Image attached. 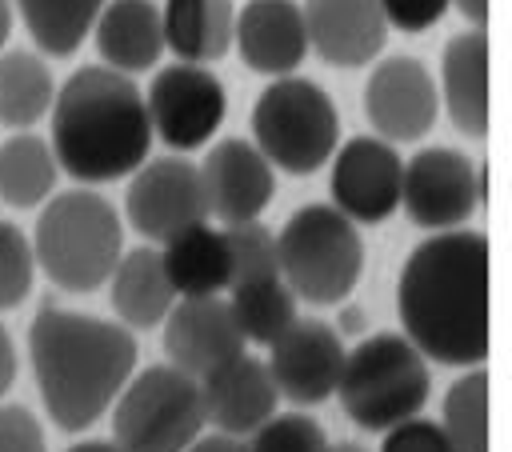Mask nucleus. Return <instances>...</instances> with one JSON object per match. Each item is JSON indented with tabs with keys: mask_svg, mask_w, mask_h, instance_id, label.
<instances>
[{
	"mask_svg": "<svg viewBox=\"0 0 512 452\" xmlns=\"http://www.w3.org/2000/svg\"><path fill=\"white\" fill-rule=\"evenodd\" d=\"M332 396L356 428L388 432L392 424H404L424 412L432 396V372L404 332H372L344 352V368Z\"/></svg>",
	"mask_w": 512,
	"mask_h": 452,
	"instance_id": "5",
	"label": "nucleus"
},
{
	"mask_svg": "<svg viewBox=\"0 0 512 452\" xmlns=\"http://www.w3.org/2000/svg\"><path fill=\"white\" fill-rule=\"evenodd\" d=\"M324 428L304 412H272L256 432L244 436V452H324Z\"/></svg>",
	"mask_w": 512,
	"mask_h": 452,
	"instance_id": "32",
	"label": "nucleus"
},
{
	"mask_svg": "<svg viewBox=\"0 0 512 452\" xmlns=\"http://www.w3.org/2000/svg\"><path fill=\"white\" fill-rule=\"evenodd\" d=\"M396 312L424 360L476 368L488 356V240L472 228L420 240L400 268Z\"/></svg>",
	"mask_w": 512,
	"mask_h": 452,
	"instance_id": "1",
	"label": "nucleus"
},
{
	"mask_svg": "<svg viewBox=\"0 0 512 452\" xmlns=\"http://www.w3.org/2000/svg\"><path fill=\"white\" fill-rule=\"evenodd\" d=\"M60 164L44 136L16 132L0 144V200L12 208H36L56 192Z\"/></svg>",
	"mask_w": 512,
	"mask_h": 452,
	"instance_id": "27",
	"label": "nucleus"
},
{
	"mask_svg": "<svg viewBox=\"0 0 512 452\" xmlns=\"http://www.w3.org/2000/svg\"><path fill=\"white\" fill-rule=\"evenodd\" d=\"M124 252V224L116 208L84 188L52 192L40 208L32 256L36 268L64 292H92L108 280L112 264Z\"/></svg>",
	"mask_w": 512,
	"mask_h": 452,
	"instance_id": "4",
	"label": "nucleus"
},
{
	"mask_svg": "<svg viewBox=\"0 0 512 452\" xmlns=\"http://www.w3.org/2000/svg\"><path fill=\"white\" fill-rule=\"evenodd\" d=\"M376 4L384 12V24L396 32H428L452 8V0H376Z\"/></svg>",
	"mask_w": 512,
	"mask_h": 452,
	"instance_id": "34",
	"label": "nucleus"
},
{
	"mask_svg": "<svg viewBox=\"0 0 512 452\" xmlns=\"http://www.w3.org/2000/svg\"><path fill=\"white\" fill-rule=\"evenodd\" d=\"M452 444V452H488V376L480 368L464 372L440 404L436 420Z\"/></svg>",
	"mask_w": 512,
	"mask_h": 452,
	"instance_id": "29",
	"label": "nucleus"
},
{
	"mask_svg": "<svg viewBox=\"0 0 512 452\" xmlns=\"http://www.w3.org/2000/svg\"><path fill=\"white\" fill-rule=\"evenodd\" d=\"M136 336L120 320H100L44 304L28 324V360L44 412L64 432L92 428L136 372Z\"/></svg>",
	"mask_w": 512,
	"mask_h": 452,
	"instance_id": "2",
	"label": "nucleus"
},
{
	"mask_svg": "<svg viewBox=\"0 0 512 452\" xmlns=\"http://www.w3.org/2000/svg\"><path fill=\"white\" fill-rule=\"evenodd\" d=\"M32 280H36L32 236L20 224L0 220V312L20 308L32 292Z\"/></svg>",
	"mask_w": 512,
	"mask_h": 452,
	"instance_id": "31",
	"label": "nucleus"
},
{
	"mask_svg": "<svg viewBox=\"0 0 512 452\" xmlns=\"http://www.w3.org/2000/svg\"><path fill=\"white\" fill-rule=\"evenodd\" d=\"M452 8H456L472 28H480L484 16H488V0H452Z\"/></svg>",
	"mask_w": 512,
	"mask_h": 452,
	"instance_id": "38",
	"label": "nucleus"
},
{
	"mask_svg": "<svg viewBox=\"0 0 512 452\" xmlns=\"http://www.w3.org/2000/svg\"><path fill=\"white\" fill-rule=\"evenodd\" d=\"M228 308L244 332L248 344H272L276 336H284L296 320V296L280 276L268 280H248V284H232L228 288Z\"/></svg>",
	"mask_w": 512,
	"mask_h": 452,
	"instance_id": "28",
	"label": "nucleus"
},
{
	"mask_svg": "<svg viewBox=\"0 0 512 452\" xmlns=\"http://www.w3.org/2000/svg\"><path fill=\"white\" fill-rule=\"evenodd\" d=\"M200 400H204V420L216 424V432L248 436L276 412L280 392L272 384L268 364L240 352L228 364L200 376Z\"/></svg>",
	"mask_w": 512,
	"mask_h": 452,
	"instance_id": "18",
	"label": "nucleus"
},
{
	"mask_svg": "<svg viewBox=\"0 0 512 452\" xmlns=\"http://www.w3.org/2000/svg\"><path fill=\"white\" fill-rule=\"evenodd\" d=\"M48 148L80 184L128 180L152 152V124L144 112V92L132 76L104 64L76 68L52 96L48 108Z\"/></svg>",
	"mask_w": 512,
	"mask_h": 452,
	"instance_id": "3",
	"label": "nucleus"
},
{
	"mask_svg": "<svg viewBox=\"0 0 512 452\" xmlns=\"http://www.w3.org/2000/svg\"><path fill=\"white\" fill-rule=\"evenodd\" d=\"M56 96L52 68L32 48L0 52V124L4 128H32L48 116Z\"/></svg>",
	"mask_w": 512,
	"mask_h": 452,
	"instance_id": "25",
	"label": "nucleus"
},
{
	"mask_svg": "<svg viewBox=\"0 0 512 452\" xmlns=\"http://www.w3.org/2000/svg\"><path fill=\"white\" fill-rule=\"evenodd\" d=\"M324 452H368V448H360V444H352V440H340V444H328Z\"/></svg>",
	"mask_w": 512,
	"mask_h": 452,
	"instance_id": "41",
	"label": "nucleus"
},
{
	"mask_svg": "<svg viewBox=\"0 0 512 452\" xmlns=\"http://www.w3.org/2000/svg\"><path fill=\"white\" fill-rule=\"evenodd\" d=\"M196 168L208 200V220H220V224L260 220V212L276 196V168L244 136H228L212 144Z\"/></svg>",
	"mask_w": 512,
	"mask_h": 452,
	"instance_id": "15",
	"label": "nucleus"
},
{
	"mask_svg": "<svg viewBox=\"0 0 512 452\" xmlns=\"http://www.w3.org/2000/svg\"><path fill=\"white\" fill-rule=\"evenodd\" d=\"M248 128L264 160L288 176L320 172L340 144V112L332 96L296 72L272 76V84L252 104Z\"/></svg>",
	"mask_w": 512,
	"mask_h": 452,
	"instance_id": "7",
	"label": "nucleus"
},
{
	"mask_svg": "<svg viewBox=\"0 0 512 452\" xmlns=\"http://www.w3.org/2000/svg\"><path fill=\"white\" fill-rule=\"evenodd\" d=\"M380 452H452L444 428L436 420H424V416H412L404 424H392L388 432H380Z\"/></svg>",
	"mask_w": 512,
	"mask_h": 452,
	"instance_id": "33",
	"label": "nucleus"
},
{
	"mask_svg": "<svg viewBox=\"0 0 512 452\" xmlns=\"http://www.w3.org/2000/svg\"><path fill=\"white\" fill-rule=\"evenodd\" d=\"M104 284L112 296V312L120 316V324L128 332H148V328L164 324L168 308L176 304V292L160 264V248H148V244L132 248V252L124 248Z\"/></svg>",
	"mask_w": 512,
	"mask_h": 452,
	"instance_id": "22",
	"label": "nucleus"
},
{
	"mask_svg": "<svg viewBox=\"0 0 512 452\" xmlns=\"http://www.w3.org/2000/svg\"><path fill=\"white\" fill-rule=\"evenodd\" d=\"M96 56L104 68L140 76L164 56V28L156 0H104L92 24Z\"/></svg>",
	"mask_w": 512,
	"mask_h": 452,
	"instance_id": "20",
	"label": "nucleus"
},
{
	"mask_svg": "<svg viewBox=\"0 0 512 452\" xmlns=\"http://www.w3.org/2000/svg\"><path fill=\"white\" fill-rule=\"evenodd\" d=\"M236 4L232 0H164L160 28L164 48L180 64H212L232 48Z\"/></svg>",
	"mask_w": 512,
	"mask_h": 452,
	"instance_id": "24",
	"label": "nucleus"
},
{
	"mask_svg": "<svg viewBox=\"0 0 512 452\" xmlns=\"http://www.w3.org/2000/svg\"><path fill=\"white\" fill-rule=\"evenodd\" d=\"M224 244H228L232 284L280 276V264H276V232H268L260 220L224 224ZM232 284H228V288H232Z\"/></svg>",
	"mask_w": 512,
	"mask_h": 452,
	"instance_id": "30",
	"label": "nucleus"
},
{
	"mask_svg": "<svg viewBox=\"0 0 512 452\" xmlns=\"http://www.w3.org/2000/svg\"><path fill=\"white\" fill-rule=\"evenodd\" d=\"M0 452H48L44 428L24 404H0Z\"/></svg>",
	"mask_w": 512,
	"mask_h": 452,
	"instance_id": "35",
	"label": "nucleus"
},
{
	"mask_svg": "<svg viewBox=\"0 0 512 452\" xmlns=\"http://www.w3.org/2000/svg\"><path fill=\"white\" fill-rule=\"evenodd\" d=\"M112 444L120 452H184L204 432L200 380L176 364L132 372L112 400Z\"/></svg>",
	"mask_w": 512,
	"mask_h": 452,
	"instance_id": "8",
	"label": "nucleus"
},
{
	"mask_svg": "<svg viewBox=\"0 0 512 452\" xmlns=\"http://www.w3.org/2000/svg\"><path fill=\"white\" fill-rule=\"evenodd\" d=\"M364 112L376 136L388 144H412L428 136L440 116L432 72L412 56L380 60L364 84Z\"/></svg>",
	"mask_w": 512,
	"mask_h": 452,
	"instance_id": "13",
	"label": "nucleus"
},
{
	"mask_svg": "<svg viewBox=\"0 0 512 452\" xmlns=\"http://www.w3.org/2000/svg\"><path fill=\"white\" fill-rule=\"evenodd\" d=\"M68 452H120L112 440H80V444H72Z\"/></svg>",
	"mask_w": 512,
	"mask_h": 452,
	"instance_id": "40",
	"label": "nucleus"
},
{
	"mask_svg": "<svg viewBox=\"0 0 512 452\" xmlns=\"http://www.w3.org/2000/svg\"><path fill=\"white\" fill-rule=\"evenodd\" d=\"M332 208L352 224H380L400 208L404 156L380 136H352L328 160Z\"/></svg>",
	"mask_w": 512,
	"mask_h": 452,
	"instance_id": "12",
	"label": "nucleus"
},
{
	"mask_svg": "<svg viewBox=\"0 0 512 452\" xmlns=\"http://www.w3.org/2000/svg\"><path fill=\"white\" fill-rule=\"evenodd\" d=\"M480 196H484V176L456 148L432 144L404 160L400 208L412 224H420L428 232L464 228L468 216L476 212Z\"/></svg>",
	"mask_w": 512,
	"mask_h": 452,
	"instance_id": "10",
	"label": "nucleus"
},
{
	"mask_svg": "<svg viewBox=\"0 0 512 452\" xmlns=\"http://www.w3.org/2000/svg\"><path fill=\"white\" fill-rule=\"evenodd\" d=\"M184 452H244V440L240 436H224V432H212V436H196Z\"/></svg>",
	"mask_w": 512,
	"mask_h": 452,
	"instance_id": "37",
	"label": "nucleus"
},
{
	"mask_svg": "<svg viewBox=\"0 0 512 452\" xmlns=\"http://www.w3.org/2000/svg\"><path fill=\"white\" fill-rule=\"evenodd\" d=\"M344 340L324 320H292L284 336L268 344V372L280 392V400H292L300 408L324 404L336 392L340 368H344Z\"/></svg>",
	"mask_w": 512,
	"mask_h": 452,
	"instance_id": "14",
	"label": "nucleus"
},
{
	"mask_svg": "<svg viewBox=\"0 0 512 452\" xmlns=\"http://www.w3.org/2000/svg\"><path fill=\"white\" fill-rule=\"evenodd\" d=\"M160 264L168 272V284L180 296H220L232 284L228 268V244L224 228L216 224H192L160 244Z\"/></svg>",
	"mask_w": 512,
	"mask_h": 452,
	"instance_id": "23",
	"label": "nucleus"
},
{
	"mask_svg": "<svg viewBox=\"0 0 512 452\" xmlns=\"http://www.w3.org/2000/svg\"><path fill=\"white\" fill-rule=\"evenodd\" d=\"M12 0H0V52H4V44H8V36H12Z\"/></svg>",
	"mask_w": 512,
	"mask_h": 452,
	"instance_id": "39",
	"label": "nucleus"
},
{
	"mask_svg": "<svg viewBox=\"0 0 512 452\" xmlns=\"http://www.w3.org/2000/svg\"><path fill=\"white\" fill-rule=\"evenodd\" d=\"M436 96L464 136L488 132V40L480 28H468L444 44Z\"/></svg>",
	"mask_w": 512,
	"mask_h": 452,
	"instance_id": "21",
	"label": "nucleus"
},
{
	"mask_svg": "<svg viewBox=\"0 0 512 452\" xmlns=\"http://www.w3.org/2000/svg\"><path fill=\"white\" fill-rule=\"evenodd\" d=\"M12 384H16V344H12V336H8V328L0 320V400H4V392Z\"/></svg>",
	"mask_w": 512,
	"mask_h": 452,
	"instance_id": "36",
	"label": "nucleus"
},
{
	"mask_svg": "<svg viewBox=\"0 0 512 452\" xmlns=\"http://www.w3.org/2000/svg\"><path fill=\"white\" fill-rule=\"evenodd\" d=\"M124 216L152 244H164L168 236H176L192 224H204L208 200H204L200 168L192 160H184L180 152L160 156V160H144L128 176Z\"/></svg>",
	"mask_w": 512,
	"mask_h": 452,
	"instance_id": "11",
	"label": "nucleus"
},
{
	"mask_svg": "<svg viewBox=\"0 0 512 452\" xmlns=\"http://www.w3.org/2000/svg\"><path fill=\"white\" fill-rule=\"evenodd\" d=\"M144 112L152 140L172 152H192L216 136L228 116V92L208 64H168L152 76L144 92Z\"/></svg>",
	"mask_w": 512,
	"mask_h": 452,
	"instance_id": "9",
	"label": "nucleus"
},
{
	"mask_svg": "<svg viewBox=\"0 0 512 452\" xmlns=\"http://www.w3.org/2000/svg\"><path fill=\"white\" fill-rule=\"evenodd\" d=\"M244 332L228 308V296H180L164 316V352L168 364L188 372L192 380L228 364L244 352Z\"/></svg>",
	"mask_w": 512,
	"mask_h": 452,
	"instance_id": "16",
	"label": "nucleus"
},
{
	"mask_svg": "<svg viewBox=\"0 0 512 452\" xmlns=\"http://www.w3.org/2000/svg\"><path fill=\"white\" fill-rule=\"evenodd\" d=\"M104 0H12V16H20L24 32L40 48V56H72L100 16Z\"/></svg>",
	"mask_w": 512,
	"mask_h": 452,
	"instance_id": "26",
	"label": "nucleus"
},
{
	"mask_svg": "<svg viewBox=\"0 0 512 452\" xmlns=\"http://www.w3.org/2000/svg\"><path fill=\"white\" fill-rule=\"evenodd\" d=\"M232 48L252 72L288 76L308 56L300 0H244L232 24Z\"/></svg>",
	"mask_w": 512,
	"mask_h": 452,
	"instance_id": "19",
	"label": "nucleus"
},
{
	"mask_svg": "<svg viewBox=\"0 0 512 452\" xmlns=\"http://www.w3.org/2000/svg\"><path fill=\"white\" fill-rule=\"evenodd\" d=\"M276 264L296 300L340 304L364 276L360 224L332 204H304L276 232Z\"/></svg>",
	"mask_w": 512,
	"mask_h": 452,
	"instance_id": "6",
	"label": "nucleus"
},
{
	"mask_svg": "<svg viewBox=\"0 0 512 452\" xmlns=\"http://www.w3.org/2000/svg\"><path fill=\"white\" fill-rule=\"evenodd\" d=\"M308 52L332 68H360L380 60L388 24L376 0H300Z\"/></svg>",
	"mask_w": 512,
	"mask_h": 452,
	"instance_id": "17",
	"label": "nucleus"
}]
</instances>
